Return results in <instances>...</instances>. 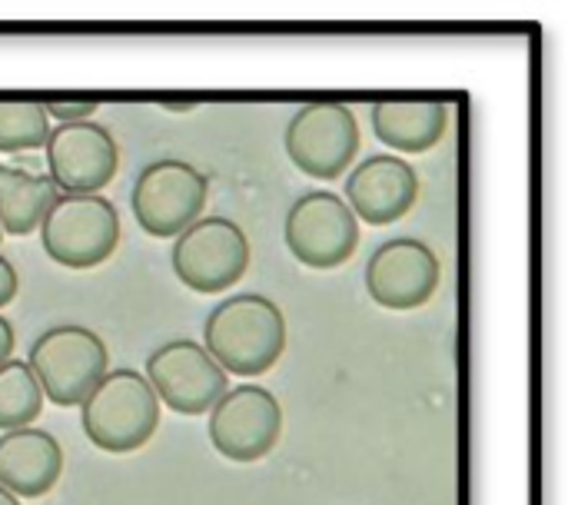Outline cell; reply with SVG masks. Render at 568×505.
I'll return each mask as SVG.
<instances>
[{
  "mask_svg": "<svg viewBox=\"0 0 568 505\" xmlns=\"http://www.w3.org/2000/svg\"><path fill=\"white\" fill-rule=\"evenodd\" d=\"M17 290H20V276L13 270V263L7 256H0V310L17 300Z\"/></svg>",
  "mask_w": 568,
  "mask_h": 505,
  "instance_id": "obj_20",
  "label": "cell"
},
{
  "mask_svg": "<svg viewBox=\"0 0 568 505\" xmlns=\"http://www.w3.org/2000/svg\"><path fill=\"white\" fill-rule=\"evenodd\" d=\"M419 200V176L403 156H369L346 176V206L356 220L386 226L403 220Z\"/></svg>",
  "mask_w": 568,
  "mask_h": 505,
  "instance_id": "obj_13",
  "label": "cell"
},
{
  "mask_svg": "<svg viewBox=\"0 0 568 505\" xmlns=\"http://www.w3.org/2000/svg\"><path fill=\"white\" fill-rule=\"evenodd\" d=\"M27 366L37 376L43 400L67 410L80 406L90 390L106 376L110 353L93 330L80 323H60L33 340Z\"/></svg>",
  "mask_w": 568,
  "mask_h": 505,
  "instance_id": "obj_3",
  "label": "cell"
},
{
  "mask_svg": "<svg viewBox=\"0 0 568 505\" xmlns=\"http://www.w3.org/2000/svg\"><path fill=\"white\" fill-rule=\"evenodd\" d=\"M449 127V107L443 100H383L373 107L376 137L399 153L433 150Z\"/></svg>",
  "mask_w": 568,
  "mask_h": 505,
  "instance_id": "obj_15",
  "label": "cell"
},
{
  "mask_svg": "<svg viewBox=\"0 0 568 505\" xmlns=\"http://www.w3.org/2000/svg\"><path fill=\"white\" fill-rule=\"evenodd\" d=\"M0 240H3V230H0Z\"/></svg>",
  "mask_w": 568,
  "mask_h": 505,
  "instance_id": "obj_23",
  "label": "cell"
},
{
  "mask_svg": "<svg viewBox=\"0 0 568 505\" xmlns=\"http://www.w3.org/2000/svg\"><path fill=\"white\" fill-rule=\"evenodd\" d=\"M47 256L67 270H93L116 253L120 213L100 193H60L40 220Z\"/></svg>",
  "mask_w": 568,
  "mask_h": 505,
  "instance_id": "obj_4",
  "label": "cell"
},
{
  "mask_svg": "<svg viewBox=\"0 0 568 505\" xmlns=\"http://www.w3.org/2000/svg\"><path fill=\"white\" fill-rule=\"evenodd\" d=\"M210 200V180L186 160H156L150 163L130 193L133 216L143 233L160 240H176L193 226Z\"/></svg>",
  "mask_w": 568,
  "mask_h": 505,
  "instance_id": "obj_6",
  "label": "cell"
},
{
  "mask_svg": "<svg viewBox=\"0 0 568 505\" xmlns=\"http://www.w3.org/2000/svg\"><path fill=\"white\" fill-rule=\"evenodd\" d=\"M0 505H20V499H17V496H10L7 489H0Z\"/></svg>",
  "mask_w": 568,
  "mask_h": 505,
  "instance_id": "obj_22",
  "label": "cell"
},
{
  "mask_svg": "<svg viewBox=\"0 0 568 505\" xmlns=\"http://www.w3.org/2000/svg\"><path fill=\"white\" fill-rule=\"evenodd\" d=\"M57 196L60 190L53 186L50 176L0 163V230L3 233L10 236L33 233Z\"/></svg>",
  "mask_w": 568,
  "mask_h": 505,
  "instance_id": "obj_16",
  "label": "cell"
},
{
  "mask_svg": "<svg viewBox=\"0 0 568 505\" xmlns=\"http://www.w3.org/2000/svg\"><path fill=\"white\" fill-rule=\"evenodd\" d=\"M63 473L60 443L37 426L10 430L0 436V489L17 499L47 496Z\"/></svg>",
  "mask_w": 568,
  "mask_h": 505,
  "instance_id": "obj_14",
  "label": "cell"
},
{
  "mask_svg": "<svg viewBox=\"0 0 568 505\" xmlns=\"http://www.w3.org/2000/svg\"><path fill=\"white\" fill-rule=\"evenodd\" d=\"M50 137V117L37 100H0V153L40 150Z\"/></svg>",
  "mask_w": 568,
  "mask_h": 505,
  "instance_id": "obj_18",
  "label": "cell"
},
{
  "mask_svg": "<svg viewBox=\"0 0 568 505\" xmlns=\"http://www.w3.org/2000/svg\"><path fill=\"white\" fill-rule=\"evenodd\" d=\"M87 440L113 456L146 446L160 426V400L136 370H106V376L80 403Z\"/></svg>",
  "mask_w": 568,
  "mask_h": 505,
  "instance_id": "obj_2",
  "label": "cell"
},
{
  "mask_svg": "<svg viewBox=\"0 0 568 505\" xmlns=\"http://www.w3.org/2000/svg\"><path fill=\"white\" fill-rule=\"evenodd\" d=\"M47 400L23 360H7L0 363V430H23L33 426L43 413Z\"/></svg>",
  "mask_w": 568,
  "mask_h": 505,
  "instance_id": "obj_17",
  "label": "cell"
},
{
  "mask_svg": "<svg viewBox=\"0 0 568 505\" xmlns=\"http://www.w3.org/2000/svg\"><path fill=\"white\" fill-rule=\"evenodd\" d=\"M290 160L313 180L343 176L359 153V123L346 103L320 100L293 113L283 133Z\"/></svg>",
  "mask_w": 568,
  "mask_h": 505,
  "instance_id": "obj_7",
  "label": "cell"
},
{
  "mask_svg": "<svg viewBox=\"0 0 568 505\" xmlns=\"http://www.w3.org/2000/svg\"><path fill=\"white\" fill-rule=\"evenodd\" d=\"M203 350L226 376H263L286 350V316L270 296H226L203 323Z\"/></svg>",
  "mask_w": 568,
  "mask_h": 505,
  "instance_id": "obj_1",
  "label": "cell"
},
{
  "mask_svg": "<svg viewBox=\"0 0 568 505\" xmlns=\"http://www.w3.org/2000/svg\"><path fill=\"white\" fill-rule=\"evenodd\" d=\"M176 280L203 296L223 293L250 270V240L230 216H200L173 243Z\"/></svg>",
  "mask_w": 568,
  "mask_h": 505,
  "instance_id": "obj_5",
  "label": "cell"
},
{
  "mask_svg": "<svg viewBox=\"0 0 568 505\" xmlns=\"http://www.w3.org/2000/svg\"><path fill=\"white\" fill-rule=\"evenodd\" d=\"M146 383L180 416L210 413L230 390V376L196 340H170L146 360Z\"/></svg>",
  "mask_w": 568,
  "mask_h": 505,
  "instance_id": "obj_9",
  "label": "cell"
},
{
  "mask_svg": "<svg viewBox=\"0 0 568 505\" xmlns=\"http://www.w3.org/2000/svg\"><path fill=\"white\" fill-rule=\"evenodd\" d=\"M43 150L50 180L60 193H100L120 170L116 140L97 120L53 127Z\"/></svg>",
  "mask_w": 568,
  "mask_h": 505,
  "instance_id": "obj_11",
  "label": "cell"
},
{
  "mask_svg": "<svg viewBox=\"0 0 568 505\" xmlns=\"http://www.w3.org/2000/svg\"><path fill=\"white\" fill-rule=\"evenodd\" d=\"M443 280L439 256L423 240H389L366 263V290L386 310H419L426 306Z\"/></svg>",
  "mask_w": 568,
  "mask_h": 505,
  "instance_id": "obj_12",
  "label": "cell"
},
{
  "mask_svg": "<svg viewBox=\"0 0 568 505\" xmlns=\"http://www.w3.org/2000/svg\"><path fill=\"white\" fill-rule=\"evenodd\" d=\"M283 240L303 266L336 270L359 246V220L343 196L329 190H313L290 206Z\"/></svg>",
  "mask_w": 568,
  "mask_h": 505,
  "instance_id": "obj_8",
  "label": "cell"
},
{
  "mask_svg": "<svg viewBox=\"0 0 568 505\" xmlns=\"http://www.w3.org/2000/svg\"><path fill=\"white\" fill-rule=\"evenodd\" d=\"M47 117H57L60 123H80V120H93L97 100H50L43 103Z\"/></svg>",
  "mask_w": 568,
  "mask_h": 505,
  "instance_id": "obj_19",
  "label": "cell"
},
{
  "mask_svg": "<svg viewBox=\"0 0 568 505\" xmlns=\"http://www.w3.org/2000/svg\"><path fill=\"white\" fill-rule=\"evenodd\" d=\"M13 343H17V336H13V326H10V320H3V316H0V363H7V360H10V353H13Z\"/></svg>",
  "mask_w": 568,
  "mask_h": 505,
  "instance_id": "obj_21",
  "label": "cell"
},
{
  "mask_svg": "<svg viewBox=\"0 0 568 505\" xmlns=\"http://www.w3.org/2000/svg\"><path fill=\"white\" fill-rule=\"evenodd\" d=\"M283 436V406L266 386H236L210 410V443L233 463H256Z\"/></svg>",
  "mask_w": 568,
  "mask_h": 505,
  "instance_id": "obj_10",
  "label": "cell"
}]
</instances>
